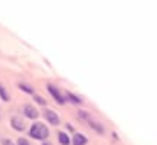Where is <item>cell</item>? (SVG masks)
Returning a JSON list of instances; mask_svg holds the SVG:
<instances>
[{"instance_id": "ba28073f", "label": "cell", "mask_w": 157, "mask_h": 145, "mask_svg": "<svg viewBox=\"0 0 157 145\" xmlns=\"http://www.w3.org/2000/svg\"><path fill=\"white\" fill-rule=\"evenodd\" d=\"M58 140H59V143H61V145H69V143H71L69 135L64 133V132H59V133H58Z\"/></svg>"}, {"instance_id": "5b68a950", "label": "cell", "mask_w": 157, "mask_h": 145, "mask_svg": "<svg viewBox=\"0 0 157 145\" xmlns=\"http://www.w3.org/2000/svg\"><path fill=\"white\" fill-rule=\"evenodd\" d=\"M10 125H12V128H14V130H17V132H24L25 130V121L22 120L21 116H12Z\"/></svg>"}, {"instance_id": "7c38bea8", "label": "cell", "mask_w": 157, "mask_h": 145, "mask_svg": "<svg viewBox=\"0 0 157 145\" xmlns=\"http://www.w3.org/2000/svg\"><path fill=\"white\" fill-rule=\"evenodd\" d=\"M78 116H79V118H83V120H85L86 123H88V121L91 120V115H90V113H86L85 110H79V111H78Z\"/></svg>"}, {"instance_id": "52a82bcc", "label": "cell", "mask_w": 157, "mask_h": 145, "mask_svg": "<svg viewBox=\"0 0 157 145\" xmlns=\"http://www.w3.org/2000/svg\"><path fill=\"white\" fill-rule=\"evenodd\" d=\"M64 96H66V100H69V101H73V103H76V105H81V98L78 96V94H75V93H71V91H66L64 93Z\"/></svg>"}, {"instance_id": "7a4b0ae2", "label": "cell", "mask_w": 157, "mask_h": 145, "mask_svg": "<svg viewBox=\"0 0 157 145\" xmlns=\"http://www.w3.org/2000/svg\"><path fill=\"white\" fill-rule=\"evenodd\" d=\"M48 91L51 93V96L56 100V103H59V105H64L66 101H68V100H66V96H64V94H63L61 91L58 90V88L54 86V84H48Z\"/></svg>"}, {"instance_id": "4fadbf2b", "label": "cell", "mask_w": 157, "mask_h": 145, "mask_svg": "<svg viewBox=\"0 0 157 145\" xmlns=\"http://www.w3.org/2000/svg\"><path fill=\"white\" fill-rule=\"evenodd\" d=\"M32 98H34V101H36L37 105H41V106H44V105H46V100H44V98H41L37 93H36V94H32Z\"/></svg>"}, {"instance_id": "9c48e42d", "label": "cell", "mask_w": 157, "mask_h": 145, "mask_svg": "<svg viewBox=\"0 0 157 145\" xmlns=\"http://www.w3.org/2000/svg\"><path fill=\"white\" fill-rule=\"evenodd\" d=\"M88 125H90V127H93V128H95V130L98 132V133H103V132H105V128H103V125H100L98 121H95L93 118L88 121Z\"/></svg>"}, {"instance_id": "3957f363", "label": "cell", "mask_w": 157, "mask_h": 145, "mask_svg": "<svg viewBox=\"0 0 157 145\" xmlns=\"http://www.w3.org/2000/svg\"><path fill=\"white\" fill-rule=\"evenodd\" d=\"M44 118L49 121L51 125H54V127H58L59 123H61V118H59V115L56 113V111H52V110H44Z\"/></svg>"}, {"instance_id": "6da1fadb", "label": "cell", "mask_w": 157, "mask_h": 145, "mask_svg": "<svg viewBox=\"0 0 157 145\" xmlns=\"http://www.w3.org/2000/svg\"><path fill=\"white\" fill-rule=\"evenodd\" d=\"M29 135H31L32 138H36V140H44L49 137V128L46 127L44 123H39V121H34L32 123V127L29 128Z\"/></svg>"}, {"instance_id": "8992f818", "label": "cell", "mask_w": 157, "mask_h": 145, "mask_svg": "<svg viewBox=\"0 0 157 145\" xmlns=\"http://www.w3.org/2000/svg\"><path fill=\"white\" fill-rule=\"evenodd\" d=\"M71 143L73 145H86L88 143V138H86V135H83V133H75L73 135Z\"/></svg>"}, {"instance_id": "2e32d148", "label": "cell", "mask_w": 157, "mask_h": 145, "mask_svg": "<svg viewBox=\"0 0 157 145\" xmlns=\"http://www.w3.org/2000/svg\"><path fill=\"white\" fill-rule=\"evenodd\" d=\"M42 145H52V143H51V142H44Z\"/></svg>"}, {"instance_id": "8fae6325", "label": "cell", "mask_w": 157, "mask_h": 145, "mask_svg": "<svg viewBox=\"0 0 157 145\" xmlns=\"http://www.w3.org/2000/svg\"><path fill=\"white\" fill-rule=\"evenodd\" d=\"M0 98L4 101H10V94L7 93V90L4 88V84H0Z\"/></svg>"}, {"instance_id": "277c9868", "label": "cell", "mask_w": 157, "mask_h": 145, "mask_svg": "<svg viewBox=\"0 0 157 145\" xmlns=\"http://www.w3.org/2000/svg\"><path fill=\"white\" fill-rule=\"evenodd\" d=\"M22 111H24V115L27 118H31V120H37V118H39L37 108L32 106V105H24V106H22Z\"/></svg>"}, {"instance_id": "5bb4252c", "label": "cell", "mask_w": 157, "mask_h": 145, "mask_svg": "<svg viewBox=\"0 0 157 145\" xmlns=\"http://www.w3.org/2000/svg\"><path fill=\"white\" fill-rule=\"evenodd\" d=\"M17 145H31V143H29V140H27V138L21 137V138L17 140Z\"/></svg>"}, {"instance_id": "9a60e30c", "label": "cell", "mask_w": 157, "mask_h": 145, "mask_svg": "<svg viewBox=\"0 0 157 145\" xmlns=\"http://www.w3.org/2000/svg\"><path fill=\"white\" fill-rule=\"evenodd\" d=\"M2 145H15V143L10 140V138H4V140H2Z\"/></svg>"}, {"instance_id": "30bf717a", "label": "cell", "mask_w": 157, "mask_h": 145, "mask_svg": "<svg viewBox=\"0 0 157 145\" xmlns=\"http://www.w3.org/2000/svg\"><path fill=\"white\" fill-rule=\"evenodd\" d=\"M19 90L25 91V93H27V94H31V96H32V94H36V91L32 90V88L29 86V84H25V83H19Z\"/></svg>"}]
</instances>
